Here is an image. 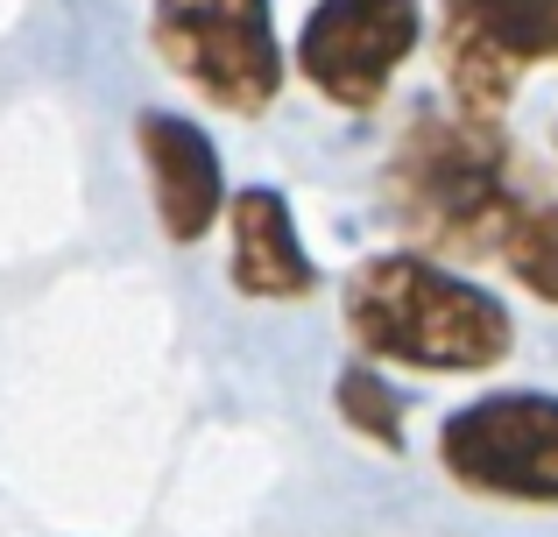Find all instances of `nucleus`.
I'll return each mask as SVG.
<instances>
[{"label":"nucleus","instance_id":"obj_2","mask_svg":"<svg viewBox=\"0 0 558 537\" xmlns=\"http://www.w3.org/2000/svg\"><path fill=\"white\" fill-rule=\"evenodd\" d=\"M347 332L361 361L375 368H417V375H481L517 346L502 297L466 283L460 269L432 263L417 248L368 255L340 290Z\"/></svg>","mask_w":558,"mask_h":537},{"label":"nucleus","instance_id":"obj_7","mask_svg":"<svg viewBox=\"0 0 558 537\" xmlns=\"http://www.w3.org/2000/svg\"><path fill=\"white\" fill-rule=\"evenodd\" d=\"M135 149H142V170H149V198H156V227L163 241H205V227L227 212V163H219L213 135L184 113H135Z\"/></svg>","mask_w":558,"mask_h":537},{"label":"nucleus","instance_id":"obj_3","mask_svg":"<svg viewBox=\"0 0 558 537\" xmlns=\"http://www.w3.org/2000/svg\"><path fill=\"white\" fill-rule=\"evenodd\" d=\"M149 42L184 85L227 113H262L283 93V42L269 0H156Z\"/></svg>","mask_w":558,"mask_h":537},{"label":"nucleus","instance_id":"obj_8","mask_svg":"<svg viewBox=\"0 0 558 537\" xmlns=\"http://www.w3.org/2000/svg\"><path fill=\"white\" fill-rule=\"evenodd\" d=\"M227 234H233L227 276H233L241 297H255V304H298V297H312V290H318V263L304 255L283 192H269V184L233 192L227 198Z\"/></svg>","mask_w":558,"mask_h":537},{"label":"nucleus","instance_id":"obj_6","mask_svg":"<svg viewBox=\"0 0 558 537\" xmlns=\"http://www.w3.org/2000/svg\"><path fill=\"white\" fill-rule=\"evenodd\" d=\"M417 36H424L417 0H318L298 36V71L312 78L318 99L368 113L403 71V57L417 50Z\"/></svg>","mask_w":558,"mask_h":537},{"label":"nucleus","instance_id":"obj_10","mask_svg":"<svg viewBox=\"0 0 558 537\" xmlns=\"http://www.w3.org/2000/svg\"><path fill=\"white\" fill-rule=\"evenodd\" d=\"M502 263H509V276H517L531 297L558 304V198L523 212L517 234H509V248H502Z\"/></svg>","mask_w":558,"mask_h":537},{"label":"nucleus","instance_id":"obj_5","mask_svg":"<svg viewBox=\"0 0 558 537\" xmlns=\"http://www.w3.org/2000/svg\"><path fill=\"white\" fill-rule=\"evenodd\" d=\"M438 71L460 113L502 121L531 64H558V0H438Z\"/></svg>","mask_w":558,"mask_h":537},{"label":"nucleus","instance_id":"obj_11","mask_svg":"<svg viewBox=\"0 0 558 537\" xmlns=\"http://www.w3.org/2000/svg\"><path fill=\"white\" fill-rule=\"evenodd\" d=\"M551 149H558V121H551Z\"/></svg>","mask_w":558,"mask_h":537},{"label":"nucleus","instance_id":"obj_4","mask_svg":"<svg viewBox=\"0 0 558 537\" xmlns=\"http://www.w3.org/2000/svg\"><path fill=\"white\" fill-rule=\"evenodd\" d=\"M438 467L488 502L558 510V396L502 389L474 396L438 425Z\"/></svg>","mask_w":558,"mask_h":537},{"label":"nucleus","instance_id":"obj_9","mask_svg":"<svg viewBox=\"0 0 558 537\" xmlns=\"http://www.w3.org/2000/svg\"><path fill=\"white\" fill-rule=\"evenodd\" d=\"M332 403H340V417L361 431V439L389 446V453H403V403H396V389L381 382L375 361H354V368H340V382H332Z\"/></svg>","mask_w":558,"mask_h":537},{"label":"nucleus","instance_id":"obj_1","mask_svg":"<svg viewBox=\"0 0 558 537\" xmlns=\"http://www.w3.org/2000/svg\"><path fill=\"white\" fill-rule=\"evenodd\" d=\"M381 206L403 227V241H417V255L452 269L502 255L517 220L531 212V192H523V163L495 121H474L460 107H417L381 163Z\"/></svg>","mask_w":558,"mask_h":537}]
</instances>
